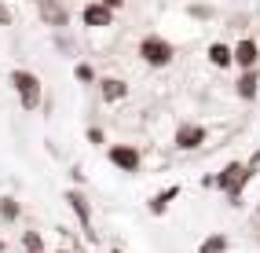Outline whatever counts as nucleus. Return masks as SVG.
<instances>
[{"mask_svg":"<svg viewBox=\"0 0 260 253\" xmlns=\"http://www.w3.org/2000/svg\"><path fill=\"white\" fill-rule=\"evenodd\" d=\"M41 11V19L48 26H66V8H62V0H33Z\"/></svg>","mask_w":260,"mask_h":253,"instance_id":"8","label":"nucleus"},{"mask_svg":"<svg viewBox=\"0 0 260 253\" xmlns=\"http://www.w3.org/2000/svg\"><path fill=\"white\" fill-rule=\"evenodd\" d=\"M125 96H128V84H125V81H117V77H107V81H103V99H107V103L125 99Z\"/></svg>","mask_w":260,"mask_h":253,"instance_id":"12","label":"nucleus"},{"mask_svg":"<svg viewBox=\"0 0 260 253\" xmlns=\"http://www.w3.org/2000/svg\"><path fill=\"white\" fill-rule=\"evenodd\" d=\"M81 19H84V26L103 29V26H110V22H114V11H110L107 4H99V0H92V4L81 11Z\"/></svg>","mask_w":260,"mask_h":253,"instance_id":"6","label":"nucleus"},{"mask_svg":"<svg viewBox=\"0 0 260 253\" xmlns=\"http://www.w3.org/2000/svg\"><path fill=\"white\" fill-rule=\"evenodd\" d=\"M256 59H260L256 41H253V37H242V41L235 44V62L242 66V70H256Z\"/></svg>","mask_w":260,"mask_h":253,"instance_id":"7","label":"nucleus"},{"mask_svg":"<svg viewBox=\"0 0 260 253\" xmlns=\"http://www.w3.org/2000/svg\"><path fill=\"white\" fill-rule=\"evenodd\" d=\"M256 165H260V150H256V158H253V162H228V165H223V173H220L213 183H216V187L228 195L231 202H238L242 187H246V183L256 176Z\"/></svg>","mask_w":260,"mask_h":253,"instance_id":"1","label":"nucleus"},{"mask_svg":"<svg viewBox=\"0 0 260 253\" xmlns=\"http://www.w3.org/2000/svg\"><path fill=\"white\" fill-rule=\"evenodd\" d=\"M209 62L213 66H220V70H228V66L235 62V48H228V44H209Z\"/></svg>","mask_w":260,"mask_h":253,"instance_id":"10","label":"nucleus"},{"mask_svg":"<svg viewBox=\"0 0 260 253\" xmlns=\"http://www.w3.org/2000/svg\"><path fill=\"white\" fill-rule=\"evenodd\" d=\"M0 216H4V220H15V216H19V206H15V198H0Z\"/></svg>","mask_w":260,"mask_h":253,"instance_id":"16","label":"nucleus"},{"mask_svg":"<svg viewBox=\"0 0 260 253\" xmlns=\"http://www.w3.org/2000/svg\"><path fill=\"white\" fill-rule=\"evenodd\" d=\"M107 158L121 169V173H140V150H136V147H128V143H114L110 150H107Z\"/></svg>","mask_w":260,"mask_h":253,"instance_id":"4","label":"nucleus"},{"mask_svg":"<svg viewBox=\"0 0 260 253\" xmlns=\"http://www.w3.org/2000/svg\"><path fill=\"white\" fill-rule=\"evenodd\" d=\"M77 77L81 81H92V66H77Z\"/></svg>","mask_w":260,"mask_h":253,"instance_id":"17","label":"nucleus"},{"mask_svg":"<svg viewBox=\"0 0 260 253\" xmlns=\"http://www.w3.org/2000/svg\"><path fill=\"white\" fill-rule=\"evenodd\" d=\"M11 84H15V92H19L22 107L26 110H37V103H41V81L33 77L29 70H15L11 74Z\"/></svg>","mask_w":260,"mask_h":253,"instance_id":"3","label":"nucleus"},{"mask_svg":"<svg viewBox=\"0 0 260 253\" xmlns=\"http://www.w3.org/2000/svg\"><path fill=\"white\" fill-rule=\"evenodd\" d=\"M256 213H260V206H256Z\"/></svg>","mask_w":260,"mask_h":253,"instance_id":"21","label":"nucleus"},{"mask_svg":"<svg viewBox=\"0 0 260 253\" xmlns=\"http://www.w3.org/2000/svg\"><path fill=\"white\" fill-rule=\"evenodd\" d=\"M8 22H11V11H8L4 4H0V26H8Z\"/></svg>","mask_w":260,"mask_h":253,"instance_id":"18","label":"nucleus"},{"mask_svg":"<svg viewBox=\"0 0 260 253\" xmlns=\"http://www.w3.org/2000/svg\"><path fill=\"white\" fill-rule=\"evenodd\" d=\"M235 92H238V99H246V103H249V99H256V92H260V74H256V70H242Z\"/></svg>","mask_w":260,"mask_h":253,"instance_id":"9","label":"nucleus"},{"mask_svg":"<svg viewBox=\"0 0 260 253\" xmlns=\"http://www.w3.org/2000/svg\"><path fill=\"white\" fill-rule=\"evenodd\" d=\"M205 136H209V132H205L202 125L183 121V125L176 129V136H172V140H176V147H180V150H198V147L205 143Z\"/></svg>","mask_w":260,"mask_h":253,"instance_id":"5","label":"nucleus"},{"mask_svg":"<svg viewBox=\"0 0 260 253\" xmlns=\"http://www.w3.org/2000/svg\"><path fill=\"white\" fill-rule=\"evenodd\" d=\"M172 55H176V52H172V44L165 37H158V33H147V37L140 41V59L147 66H169Z\"/></svg>","mask_w":260,"mask_h":253,"instance_id":"2","label":"nucleus"},{"mask_svg":"<svg viewBox=\"0 0 260 253\" xmlns=\"http://www.w3.org/2000/svg\"><path fill=\"white\" fill-rule=\"evenodd\" d=\"M228 235H209V239H205L202 246H198V253H228Z\"/></svg>","mask_w":260,"mask_h":253,"instance_id":"14","label":"nucleus"},{"mask_svg":"<svg viewBox=\"0 0 260 253\" xmlns=\"http://www.w3.org/2000/svg\"><path fill=\"white\" fill-rule=\"evenodd\" d=\"M114 253H121V249H114Z\"/></svg>","mask_w":260,"mask_h":253,"instance_id":"20","label":"nucleus"},{"mask_svg":"<svg viewBox=\"0 0 260 253\" xmlns=\"http://www.w3.org/2000/svg\"><path fill=\"white\" fill-rule=\"evenodd\" d=\"M99 4H107V8L114 11V8H121V0H99Z\"/></svg>","mask_w":260,"mask_h":253,"instance_id":"19","label":"nucleus"},{"mask_svg":"<svg viewBox=\"0 0 260 253\" xmlns=\"http://www.w3.org/2000/svg\"><path fill=\"white\" fill-rule=\"evenodd\" d=\"M66 202H70V206H74V213L81 216V224H84V231H88L92 235V213H88V202H84L77 191H70V195H66Z\"/></svg>","mask_w":260,"mask_h":253,"instance_id":"11","label":"nucleus"},{"mask_svg":"<svg viewBox=\"0 0 260 253\" xmlns=\"http://www.w3.org/2000/svg\"><path fill=\"white\" fill-rule=\"evenodd\" d=\"M176 195H180V187H165V191H158V195L150 198V213H154V216H161V213L169 209V202L176 198Z\"/></svg>","mask_w":260,"mask_h":253,"instance_id":"13","label":"nucleus"},{"mask_svg":"<svg viewBox=\"0 0 260 253\" xmlns=\"http://www.w3.org/2000/svg\"><path fill=\"white\" fill-rule=\"evenodd\" d=\"M22 246H26V253H44L41 235H37V231H26V235H22Z\"/></svg>","mask_w":260,"mask_h":253,"instance_id":"15","label":"nucleus"}]
</instances>
